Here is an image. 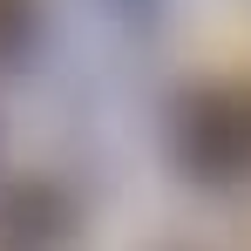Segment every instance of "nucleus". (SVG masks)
I'll list each match as a JSON object with an SVG mask.
<instances>
[{"label": "nucleus", "mask_w": 251, "mask_h": 251, "mask_svg": "<svg viewBox=\"0 0 251 251\" xmlns=\"http://www.w3.org/2000/svg\"><path fill=\"white\" fill-rule=\"evenodd\" d=\"M75 210L54 183H14L0 190V251H61Z\"/></svg>", "instance_id": "2"}, {"label": "nucleus", "mask_w": 251, "mask_h": 251, "mask_svg": "<svg viewBox=\"0 0 251 251\" xmlns=\"http://www.w3.org/2000/svg\"><path fill=\"white\" fill-rule=\"evenodd\" d=\"M176 163L197 183H231L251 170V102L231 88H197L176 109Z\"/></svg>", "instance_id": "1"}, {"label": "nucleus", "mask_w": 251, "mask_h": 251, "mask_svg": "<svg viewBox=\"0 0 251 251\" xmlns=\"http://www.w3.org/2000/svg\"><path fill=\"white\" fill-rule=\"evenodd\" d=\"M34 34V0H0V61H14Z\"/></svg>", "instance_id": "3"}]
</instances>
